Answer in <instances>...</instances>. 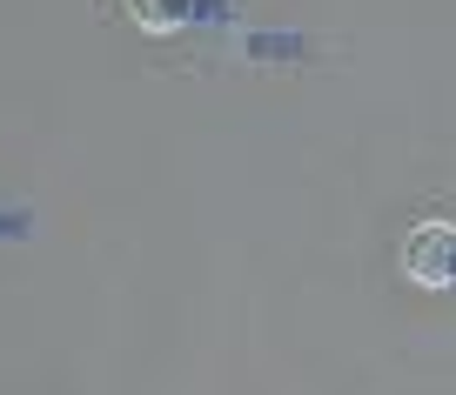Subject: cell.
Here are the masks:
<instances>
[{
	"label": "cell",
	"mask_w": 456,
	"mask_h": 395,
	"mask_svg": "<svg viewBox=\"0 0 456 395\" xmlns=\"http://www.w3.org/2000/svg\"><path fill=\"white\" fill-rule=\"evenodd\" d=\"M403 269H410V282H423V288L450 282V275H456V222L410 228V241H403Z\"/></svg>",
	"instance_id": "1"
},
{
	"label": "cell",
	"mask_w": 456,
	"mask_h": 395,
	"mask_svg": "<svg viewBox=\"0 0 456 395\" xmlns=\"http://www.w3.org/2000/svg\"><path fill=\"white\" fill-rule=\"evenodd\" d=\"M128 14H134L142 34H168V28L188 20V0H128Z\"/></svg>",
	"instance_id": "2"
}]
</instances>
